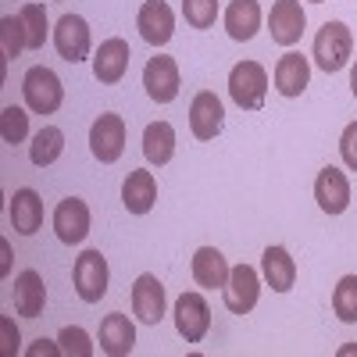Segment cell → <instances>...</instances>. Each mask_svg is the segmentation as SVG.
<instances>
[{
  "instance_id": "cell-1",
  "label": "cell",
  "mask_w": 357,
  "mask_h": 357,
  "mask_svg": "<svg viewBox=\"0 0 357 357\" xmlns=\"http://www.w3.org/2000/svg\"><path fill=\"white\" fill-rule=\"evenodd\" d=\"M354 54V33L347 22H325L314 36V61L321 72H340Z\"/></svg>"
},
{
  "instance_id": "cell-2",
  "label": "cell",
  "mask_w": 357,
  "mask_h": 357,
  "mask_svg": "<svg viewBox=\"0 0 357 357\" xmlns=\"http://www.w3.org/2000/svg\"><path fill=\"white\" fill-rule=\"evenodd\" d=\"M22 93H25L29 111H36V114H54L57 107H61V100H65V86H61V79H57L50 68L36 65V68L25 72Z\"/></svg>"
},
{
  "instance_id": "cell-3",
  "label": "cell",
  "mask_w": 357,
  "mask_h": 357,
  "mask_svg": "<svg viewBox=\"0 0 357 357\" xmlns=\"http://www.w3.org/2000/svg\"><path fill=\"white\" fill-rule=\"evenodd\" d=\"M229 97L243 111H257L268 97V72L257 61H240L229 72Z\"/></svg>"
},
{
  "instance_id": "cell-4",
  "label": "cell",
  "mask_w": 357,
  "mask_h": 357,
  "mask_svg": "<svg viewBox=\"0 0 357 357\" xmlns=\"http://www.w3.org/2000/svg\"><path fill=\"white\" fill-rule=\"evenodd\" d=\"M75 293H79V301L86 304H100V296L107 293V261L100 250H82L75 257Z\"/></svg>"
},
{
  "instance_id": "cell-5",
  "label": "cell",
  "mask_w": 357,
  "mask_h": 357,
  "mask_svg": "<svg viewBox=\"0 0 357 357\" xmlns=\"http://www.w3.org/2000/svg\"><path fill=\"white\" fill-rule=\"evenodd\" d=\"M89 151H93V158L104 161V165L122 158V151H126V118L111 114V111L100 114L93 122V129H89Z\"/></svg>"
},
{
  "instance_id": "cell-6",
  "label": "cell",
  "mask_w": 357,
  "mask_h": 357,
  "mask_svg": "<svg viewBox=\"0 0 357 357\" xmlns=\"http://www.w3.org/2000/svg\"><path fill=\"white\" fill-rule=\"evenodd\" d=\"M175 329L186 343H200L211 329V307L200 293H183L175 301Z\"/></svg>"
},
{
  "instance_id": "cell-7",
  "label": "cell",
  "mask_w": 357,
  "mask_h": 357,
  "mask_svg": "<svg viewBox=\"0 0 357 357\" xmlns=\"http://www.w3.org/2000/svg\"><path fill=\"white\" fill-rule=\"evenodd\" d=\"M225 289V307L232 314H250L257 296H261V275L254 272L250 264H236L229 272V282L222 286Z\"/></svg>"
},
{
  "instance_id": "cell-8",
  "label": "cell",
  "mask_w": 357,
  "mask_h": 357,
  "mask_svg": "<svg viewBox=\"0 0 357 357\" xmlns=\"http://www.w3.org/2000/svg\"><path fill=\"white\" fill-rule=\"evenodd\" d=\"M143 86H146V97L154 104H172L178 97V65L165 54L151 57L143 68Z\"/></svg>"
},
{
  "instance_id": "cell-9",
  "label": "cell",
  "mask_w": 357,
  "mask_h": 357,
  "mask_svg": "<svg viewBox=\"0 0 357 357\" xmlns=\"http://www.w3.org/2000/svg\"><path fill=\"white\" fill-rule=\"evenodd\" d=\"M304 25H307V18H304L301 0H275V4H272L268 29H272V40H275V43H282V47L301 43Z\"/></svg>"
},
{
  "instance_id": "cell-10",
  "label": "cell",
  "mask_w": 357,
  "mask_h": 357,
  "mask_svg": "<svg viewBox=\"0 0 357 357\" xmlns=\"http://www.w3.org/2000/svg\"><path fill=\"white\" fill-rule=\"evenodd\" d=\"M54 47H57V54H61L68 65L86 61L89 57V25H86V18L65 15L61 22H57V29H54Z\"/></svg>"
},
{
  "instance_id": "cell-11",
  "label": "cell",
  "mask_w": 357,
  "mask_h": 357,
  "mask_svg": "<svg viewBox=\"0 0 357 357\" xmlns=\"http://www.w3.org/2000/svg\"><path fill=\"white\" fill-rule=\"evenodd\" d=\"M54 232H57V240L61 243H82L86 240V232H89V207L86 200L79 197H65L61 204H57V211H54Z\"/></svg>"
},
{
  "instance_id": "cell-12",
  "label": "cell",
  "mask_w": 357,
  "mask_h": 357,
  "mask_svg": "<svg viewBox=\"0 0 357 357\" xmlns=\"http://www.w3.org/2000/svg\"><path fill=\"white\" fill-rule=\"evenodd\" d=\"M129 57H132V50H129V43H126L122 36L104 40L100 50H97V57H93V75H97V82H104V86L122 82V79H126V68H129Z\"/></svg>"
},
{
  "instance_id": "cell-13",
  "label": "cell",
  "mask_w": 357,
  "mask_h": 357,
  "mask_svg": "<svg viewBox=\"0 0 357 357\" xmlns=\"http://www.w3.org/2000/svg\"><path fill=\"white\" fill-rule=\"evenodd\" d=\"M314 200L325 215H343L347 204H350V183L340 168H321L314 178Z\"/></svg>"
},
{
  "instance_id": "cell-14",
  "label": "cell",
  "mask_w": 357,
  "mask_h": 357,
  "mask_svg": "<svg viewBox=\"0 0 357 357\" xmlns=\"http://www.w3.org/2000/svg\"><path fill=\"white\" fill-rule=\"evenodd\" d=\"M136 25H139V36L151 47H165L175 33V15H172V8L165 4V0H146V4L139 8Z\"/></svg>"
},
{
  "instance_id": "cell-15",
  "label": "cell",
  "mask_w": 357,
  "mask_h": 357,
  "mask_svg": "<svg viewBox=\"0 0 357 357\" xmlns=\"http://www.w3.org/2000/svg\"><path fill=\"white\" fill-rule=\"evenodd\" d=\"M132 314L143 325H158L165 318V286L158 275H139L132 282Z\"/></svg>"
},
{
  "instance_id": "cell-16",
  "label": "cell",
  "mask_w": 357,
  "mask_h": 357,
  "mask_svg": "<svg viewBox=\"0 0 357 357\" xmlns=\"http://www.w3.org/2000/svg\"><path fill=\"white\" fill-rule=\"evenodd\" d=\"M222 118H225V107L222 100L211 93V89H204V93L193 97L190 104V129L197 139H215L222 132Z\"/></svg>"
},
{
  "instance_id": "cell-17",
  "label": "cell",
  "mask_w": 357,
  "mask_h": 357,
  "mask_svg": "<svg viewBox=\"0 0 357 357\" xmlns=\"http://www.w3.org/2000/svg\"><path fill=\"white\" fill-rule=\"evenodd\" d=\"M97 340H100V350H104L107 357H126V354H132V347H136V329H132L129 314H118V311L107 314V318L100 321Z\"/></svg>"
},
{
  "instance_id": "cell-18",
  "label": "cell",
  "mask_w": 357,
  "mask_h": 357,
  "mask_svg": "<svg viewBox=\"0 0 357 357\" xmlns=\"http://www.w3.org/2000/svg\"><path fill=\"white\" fill-rule=\"evenodd\" d=\"M311 82V65H307V57L304 54H282L279 57V65H275V89L282 97H301L304 89Z\"/></svg>"
},
{
  "instance_id": "cell-19",
  "label": "cell",
  "mask_w": 357,
  "mask_h": 357,
  "mask_svg": "<svg viewBox=\"0 0 357 357\" xmlns=\"http://www.w3.org/2000/svg\"><path fill=\"white\" fill-rule=\"evenodd\" d=\"M154 200H158V178H154V172H146V168L129 172L126 186H122L126 211H129V215H146V211L154 207Z\"/></svg>"
},
{
  "instance_id": "cell-20",
  "label": "cell",
  "mask_w": 357,
  "mask_h": 357,
  "mask_svg": "<svg viewBox=\"0 0 357 357\" xmlns=\"http://www.w3.org/2000/svg\"><path fill=\"white\" fill-rule=\"evenodd\" d=\"M15 311L22 318H40L43 314V304H47V286L40 279V272H33V268H25V272L15 279Z\"/></svg>"
},
{
  "instance_id": "cell-21",
  "label": "cell",
  "mask_w": 357,
  "mask_h": 357,
  "mask_svg": "<svg viewBox=\"0 0 357 357\" xmlns=\"http://www.w3.org/2000/svg\"><path fill=\"white\" fill-rule=\"evenodd\" d=\"M8 215H11L15 232H22V236L40 232V225H43V200H40V193L36 190H15Z\"/></svg>"
},
{
  "instance_id": "cell-22",
  "label": "cell",
  "mask_w": 357,
  "mask_h": 357,
  "mask_svg": "<svg viewBox=\"0 0 357 357\" xmlns=\"http://www.w3.org/2000/svg\"><path fill=\"white\" fill-rule=\"evenodd\" d=\"M261 272H264V282L275 293H289L296 282V261L289 257L286 247H268L261 254Z\"/></svg>"
},
{
  "instance_id": "cell-23",
  "label": "cell",
  "mask_w": 357,
  "mask_h": 357,
  "mask_svg": "<svg viewBox=\"0 0 357 357\" xmlns=\"http://www.w3.org/2000/svg\"><path fill=\"white\" fill-rule=\"evenodd\" d=\"M225 29L236 43H247L261 29V4L257 0H232L225 8Z\"/></svg>"
},
{
  "instance_id": "cell-24",
  "label": "cell",
  "mask_w": 357,
  "mask_h": 357,
  "mask_svg": "<svg viewBox=\"0 0 357 357\" xmlns=\"http://www.w3.org/2000/svg\"><path fill=\"white\" fill-rule=\"evenodd\" d=\"M229 272H232V268L225 264L222 250H215V247H200V250L193 254V279H197V286H204V289H218V286L229 282Z\"/></svg>"
},
{
  "instance_id": "cell-25",
  "label": "cell",
  "mask_w": 357,
  "mask_h": 357,
  "mask_svg": "<svg viewBox=\"0 0 357 357\" xmlns=\"http://www.w3.org/2000/svg\"><path fill=\"white\" fill-rule=\"evenodd\" d=\"M175 154V129L168 122H151L143 129V158L151 165H168Z\"/></svg>"
},
{
  "instance_id": "cell-26",
  "label": "cell",
  "mask_w": 357,
  "mask_h": 357,
  "mask_svg": "<svg viewBox=\"0 0 357 357\" xmlns=\"http://www.w3.org/2000/svg\"><path fill=\"white\" fill-rule=\"evenodd\" d=\"M61 154H65V132L57 129V126H43V129L33 136V151H29L33 165H36V168H47V165H54Z\"/></svg>"
},
{
  "instance_id": "cell-27",
  "label": "cell",
  "mask_w": 357,
  "mask_h": 357,
  "mask_svg": "<svg viewBox=\"0 0 357 357\" xmlns=\"http://www.w3.org/2000/svg\"><path fill=\"white\" fill-rule=\"evenodd\" d=\"M18 18H22V29H25V47L40 50L47 43V11H43V4H25L18 11Z\"/></svg>"
},
{
  "instance_id": "cell-28",
  "label": "cell",
  "mask_w": 357,
  "mask_h": 357,
  "mask_svg": "<svg viewBox=\"0 0 357 357\" xmlns=\"http://www.w3.org/2000/svg\"><path fill=\"white\" fill-rule=\"evenodd\" d=\"M333 311L347 325L357 321V275H343L336 282V289H333Z\"/></svg>"
},
{
  "instance_id": "cell-29",
  "label": "cell",
  "mask_w": 357,
  "mask_h": 357,
  "mask_svg": "<svg viewBox=\"0 0 357 357\" xmlns=\"http://www.w3.org/2000/svg\"><path fill=\"white\" fill-rule=\"evenodd\" d=\"M0 136H4V143H22L25 136H29V114L22 111V107H4L0 111Z\"/></svg>"
},
{
  "instance_id": "cell-30",
  "label": "cell",
  "mask_w": 357,
  "mask_h": 357,
  "mask_svg": "<svg viewBox=\"0 0 357 357\" xmlns=\"http://www.w3.org/2000/svg\"><path fill=\"white\" fill-rule=\"evenodd\" d=\"M0 40H4V57H18L25 50V29H22L18 15L0 18Z\"/></svg>"
},
{
  "instance_id": "cell-31",
  "label": "cell",
  "mask_w": 357,
  "mask_h": 357,
  "mask_svg": "<svg viewBox=\"0 0 357 357\" xmlns=\"http://www.w3.org/2000/svg\"><path fill=\"white\" fill-rule=\"evenodd\" d=\"M183 15L193 29H211L218 18V0H183Z\"/></svg>"
},
{
  "instance_id": "cell-32",
  "label": "cell",
  "mask_w": 357,
  "mask_h": 357,
  "mask_svg": "<svg viewBox=\"0 0 357 357\" xmlns=\"http://www.w3.org/2000/svg\"><path fill=\"white\" fill-rule=\"evenodd\" d=\"M57 343H61V354H75V357H89V354H93V343H89L86 329H79V325H68V329H61Z\"/></svg>"
},
{
  "instance_id": "cell-33",
  "label": "cell",
  "mask_w": 357,
  "mask_h": 357,
  "mask_svg": "<svg viewBox=\"0 0 357 357\" xmlns=\"http://www.w3.org/2000/svg\"><path fill=\"white\" fill-rule=\"evenodd\" d=\"M340 154H343L347 168L357 172V122H350V126L343 129V136H340Z\"/></svg>"
},
{
  "instance_id": "cell-34",
  "label": "cell",
  "mask_w": 357,
  "mask_h": 357,
  "mask_svg": "<svg viewBox=\"0 0 357 357\" xmlns=\"http://www.w3.org/2000/svg\"><path fill=\"white\" fill-rule=\"evenodd\" d=\"M15 350H18V333H11V321L4 318V354L11 357Z\"/></svg>"
},
{
  "instance_id": "cell-35",
  "label": "cell",
  "mask_w": 357,
  "mask_h": 357,
  "mask_svg": "<svg viewBox=\"0 0 357 357\" xmlns=\"http://www.w3.org/2000/svg\"><path fill=\"white\" fill-rule=\"evenodd\" d=\"M29 354H33V357H40V354H61V343H57V347H54L50 340H40V343H36L33 350H29Z\"/></svg>"
},
{
  "instance_id": "cell-36",
  "label": "cell",
  "mask_w": 357,
  "mask_h": 357,
  "mask_svg": "<svg viewBox=\"0 0 357 357\" xmlns=\"http://www.w3.org/2000/svg\"><path fill=\"white\" fill-rule=\"evenodd\" d=\"M350 89H354V97H357V61H354V72H350Z\"/></svg>"
},
{
  "instance_id": "cell-37",
  "label": "cell",
  "mask_w": 357,
  "mask_h": 357,
  "mask_svg": "<svg viewBox=\"0 0 357 357\" xmlns=\"http://www.w3.org/2000/svg\"><path fill=\"white\" fill-rule=\"evenodd\" d=\"M311 4H325V0H311Z\"/></svg>"
}]
</instances>
